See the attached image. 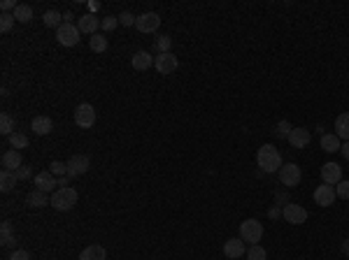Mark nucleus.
<instances>
[{
	"mask_svg": "<svg viewBox=\"0 0 349 260\" xmlns=\"http://www.w3.org/2000/svg\"><path fill=\"white\" fill-rule=\"evenodd\" d=\"M256 163H258V167H261L263 172H268V175L279 172V167L284 165V163H282V154H279L273 144H263L261 149H258Z\"/></svg>",
	"mask_w": 349,
	"mask_h": 260,
	"instance_id": "f257e3e1",
	"label": "nucleus"
},
{
	"mask_svg": "<svg viewBox=\"0 0 349 260\" xmlns=\"http://www.w3.org/2000/svg\"><path fill=\"white\" fill-rule=\"evenodd\" d=\"M77 200H79V193H77L75 188H56L54 193H51V202L49 205L54 207L56 211H70L72 207L77 205Z\"/></svg>",
	"mask_w": 349,
	"mask_h": 260,
	"instance_id": "f03ea898",
	"label": "nucleus"
},
{
	"mask_svg": "<svg viewBox=\"0 0 349 260\" xmlns=\"http://www.w3.org/2000/svg\"><path fill=\"white\" fill-rule=\"evenodd\" d=\"M263 237V223L256 219H247L240 223V240L242 242H249V244H256L261 242Z\"/></svg>",
	"mask_w": 349,
	"mask_h": 260,
	"instance_id": "7ed1b4c3",
	"label": "nucleus"
},
{
	"mask_svg": "<svg viewBox=\"0 0 349 260\" xmlns=\"http://www.w3.org/2000/svg\"><path fill=\"white\" fill-rule=\"evenodd\" d=\"M56 40H58V45H63V47L79 45L81 33H79V28H77V24H61L58 28H56Z\"/></svg>",
	"mask_w": 349,
	"mask_h": 260,
	"instance_id": "20e7f679",
	"label": "nucleus"
},
{
	"mask_svg": "<svg viewBox=\"0 0 349 260\" xmlns=\"http://www.w3.org/2000/svg\"><path fill=\"white\" fill-rule=\"evenodd\" d=\"M300 179H303V170H300V165H296V163H286V165L279 167V181H282L284 188H294V186H298Z\"/></svg>",
	"mask_w": 349,
	"mask_h": 260,
	"instance_id": "39448f33",
	"label": "nucleus"
},
{
	"mask_svg": "<svg viewBox=\"0 0 349 260\" xmlns=\"http://www.w3.org/2000/svg\"><path fill=\"white\" fill-rule=\"evenodd\" d=\"M154 68H156L158 75H172V72L179 68V60L172 51H168V54H158L156 58H154Z\"/></svg>",
	"mask_w": 349,
	"mask_h": 260,
	"instance_id": "423d86ee",
	"label": "nucleus"
},
{
	"mask_svg": "<svg viewBox=\"0 0 349 260\" xmlns=\"http://www.w3.org/2000/svg\"><path fill=\"white\" fill-rule=\"evenodd\" d=\"M282 216L286 223L291 225H300L307 221V209H305L303 205H296V202H289V205H284L282 209Z\"/></svg>",
	"mask_w": 349,
	"mask_h": 260,
	"instance_id": "0eeeda50",
	"label": "nucleus"
},
{
	"mask_svg": "<svg viewBox=\"0 0 349 260\" xmlns=\"http://www.w3.org/2000/svg\"><path fill=\"white\" fill-rule=\"evenodd\" d=\"M89 167H91L89 156H84V154L70 156V160H68V177H70V179L81 177V175H86V172H89Z\"/></svg>",
	"mask_w": 349,
	"mask_h": 260,
	"instance_id": "6e6552de",
	"label": "nucleus"
},
{
	"mask_svg": "<svg viewBox=\"0 0 349 260\" xmlns=\"http://www.w3.org/2000/svg\"><path fill=\"white\" fill-rule=\"evenodd\" d=\"M75 123L79 125V128H91L93 123H96V110H93V105H89V102H81L79 107L75 110Z\"/></svg>",
	"mask_w": 349,
	"mask_h": 260,
	"instance_id": "1a4fd4ad",
	"label": "nucleus"
},
{
	"mask_svg": "<svg viewBox=\"0 0 349 260\" xmlns=\"http://www.w3.org/2000/svg\"><path fill=\"white\" fill-rule=\"evenodd\" d=\"M158 26H161V16H158L156 12H145V14H140L135 21V28L140 30V33H156Z\"/></svg>",
	"mask_w": 349,
	"mask_h": 260,
	"instance_id": "9d476101",
	"label": "nucleus"
},
{
	"mask_svg": "<svg viewBox=\"0 0 349 260\" xmlns=\"http://www.w3.org/2000/svg\"><path fill=\"white\" fill-rule=\"evenodd\" d=\"M312 198H314V202H317L319 207H331L335 202V188L333 186H329V184H321V186H317L314 188V193H312Z\"/></svg>",
	"mask_w": 349,
	"mask_h": 260,
	"instance_id": "9b49d317",
	"label": "nucleus"
},
{
	"mask_svg": "<svg viewBox=\"0 0 349 260\" xmlns=\"http://www.w3.org/2000/svg\"><path fill=\"white\" fill-rule=\"evenodd\" d=\"M223 255L231 260H238V258H242V255H247V246H244L242 240L231 237V240L223 242Z\"/></svg>",
	"mask_w": 349,
	"mask_h": 260,
	"instance_id": "f8f14e48",
	"label": "nucleus"
},
{
	"mask_svg": "<svg viewBox=\"0 0 349 260\" xmlns=\"http://www.w3.org/2000/svg\"><path fill=\"white\" fill-rule=\"evenodd\" d=\"M102 19H98L96 14H91V12H86L84 16H79L77 19V28H79V33H89V35H96L98 28H100Z\"/></svg>",
	"mask_w": 349,
	"mask_h": 260,
	"instance_id": "ddd939ff",
	"label": "nucleus"
},
{
	"mask_svg": "<svg viewBox=\"0 0 349 260\" xmlns=\"http://www.w3.org/2000/svg\"><path fill=\"white\" fill-rule=\"evenodd\" d=\"M321 179L329 186L340 184V181H342V167H340L338 163H324V165H321Z\"/></svg>",
	"mask_w": 349,
	"mask_h": 260,
	"instance_id": "4468645a",
	"label": "nucleus"
},
{
	"mask_svg": "<svg viewBox=\"0 0 349 260\" xmlns=\"http://www.w3.org/2000/svg\"><path fill=\"white\" fill-rule=\"evenodd\" d=\"M56 186H58V177H54L49 170L35 175V188L42 190V193H54Z\"/></svg>",
	"mask_w": 349,
	"mask_h": 260,
	"instance_id": "2eb2a0df",
	"label": "nucleus"
},
{
	"mask_svg": "<svg viewBox=\"0 0 349 260\" xmlns=\"http://www.w3.org/2000/svg\"><path fill=\"white\" fill-rule=\"evenodd\" d=\"M289 144L294 146V149H305V146L312 142V135H310L307 128H294L291 133H289Z\"/></svg>",
	"mask_w": 349,
	"mask_h": 260,
	"instance_id": "dca6fc26",
	"label": "nucleus"
},
{
	"mask_svg": "<svg viewBox=\"0 0 349 260\" xmlns=\"http://www.w3.org/2000/svg\"><path fill=\"white\" fill-rule=\"evenodd\" d=\"M31 128H33L35 135H49L51 130H54V121H51L49 116L40 114V116H35V119L31 121Z\"/></svg>",
	"mask_w": 349,
	"mask_h": 260,
	"instance_id": "f3484780",
	"label": "nucleus"
},
{
	"mask_svg": "<svg viewBox=\"0 0 349 260\" xmlns=\"http://www.w3.org/2000/svg\"><path fill=\"white\" fill-rule=\"evenodd\" d=\"M3 170H10V172H16L21 167V151L16 149H10L3 154Z\"/></svg>",
	"mask_w": 349,
	"mask_h": 260,
	"instance_id": "a211bd4d",
	"label": "nucleus"
},
{
	"mask_svg": "<svg viewBox=\"0 0 349 260\" xmlns=\"http://www.w3.org/2000/svg\"><path fill=\"white\" fill-rule=\"evenodd\" d=\"M79 260H107V251L102 244H89L79 253Z\"/></svg>",
	"mask_w": 349,
	"mask_h": 260,
	"instance_id": "6ab92c4d",
	"label": "nucleus"
},
{
	"mask_svg": "<svg viewBox=\"0 0 349 260\" xmlns=\"http://www.w3.org/2000/svg\"><path fill=\"white\" fill-rule=\"evenodd\" d=\"M131 63H133V68H135L137 72H145L154 65V58L149 56V51H135L133 58H131Z\"/></svg>",
	"mask_w": 349,
	"mask_h": 260,
	"instance_id": "aec40b11",
	"label": "nucleus"
},
{
	"mask_svg": "<svg viewBox=\"0 0 349 260\" xmlns=\"http://www.w3.org/2000/svg\"><path fill=\"white\" fill-rule=\"evenodd\" d=\"M51 202V198H49V193H42V190H31L28 193V198H26V205L28 207H35V209H40V207H47Z\"/></svg>",
	"mask_w": 349,
	"mask_h": 260,
	"instance_id": "412c9836",
	"label": "nucleus"
},
{
	"mask_svg": "<svg viewBox=\"0 0 349 260\" xmlns=\"http://www.w3.org/2000/svg\"><path fill=\"white\" fill-rule=\"evenodd\" d=\"M335 135L340 140L349 142V112H342V114L335 119Z\"/></svg>",
	"mask_w": 349,
	"mask_h": 260,
	"instance_id": "4be33fe9",
	"label": "nucleus"
},
{
	"mask_svg": "<svg viewBox=\"0 0 349 260\" xmlns=\"http://www.w3.org/2000/svg\"><path fill=\"white\" fill-rule=\"evenodd\" d=\"M16 181H19V179H16L14 172H10V170L0 172V190H3V193H10V190L16 186Z\"/></svg>",
	"mask_w": 349,
	"mask_h": 260,
	"instance_id": "5701e85b",
	"label": "nucleus"
},
{
	"mask_svg": "<svg viewBox=\"0 0 349 260\" xmlns=\"http://www.w3.org/2000/svg\"><path fill=\"white\" fill-rule=\"evenodd\" d=\"M340 146H342V142H340V137L335 135V133L321 137V149H324L326 154H335V151H340Z\"/></svg>",
	"mask_w": 349,
	"mask_h": 260,
	"instance_id": "b1692460",
	"label": "nucleus"
},
{
	"mask_svg": "<svg viewBox=\"0 0 349 260\" xmlns=\"http://www.w3.org/2000/svg\"><path fill=\"white\" fill-rule=\"evenodd\" d=\"M12 14H14V19L19 21V24H28V21L33 19V7L26 5V3H19V5H16V10L12 12Z\"/></svg>",
	"mask_w": 349,
	"mask_h": 260,
	"instance_id": "393cba45",
	"label": "nucleus"
},
{
	"mask_svg": "<svg viewBox=\"0 0 349 260\" xmlns=\"http://www.w3.org/2000/svg\"><path fill=\"white\" fill-rule=\"evenodd\" d=\"M89 47H91L93 54H102V51H107V35H102V33L91 35L89 37Z\"/></svg>",
	"mask_w": 349,
	"mask_h": 260,
	"instance_id": "a878e982",
	"label": "nucleus"
},
{
	"mask_svg": "<svg viewBox=\"0 0 349 260\" xmlns=\"http://www.w3.org/2000/svg\"><path fill=\"white\" fill-rule=\"evenodd\" d=\"M0 133H3L5 137H10L12 133H16V130H14V116L7 114V112H3V114H0Z\"/></svg>",
	"mask_w": 349,
	"mask_h": 260,
	"instance_id": "bb28decb",
	"label": "nucleus"
},
{
	"mask_svg": "<svg viewBox=\"0 0 349 260\" xmlns=\"http://www.w3.org/2000/svg\"><path fill=\"white\" fill-rule=\"evenodd\" d=\"M42 21H45L47 28H58V26L63 24V14L61 12H56V10H49V12H45Z\"/></svg>",
	"mask_w": 349,
	"mask_h": 260,
	"instance_id": "cd10ccee",
	"label": "nucleus"
},
{
	"mask_svg": "<svg viewBox=\"0 0 349 260\" xmlns=\"http://www.w3.org/2000/svg\"><path fill=\"white\" fill-rule=\"evenodd\" d=\"M7 140H10V146L12 149H26V146H28V137L24 135V133H12L10 137H7Z\"/></svg>",
	"mask_w": 349,
	"mask_h": 260,
	"instance_id": "c85d7f7f",
	"label": "nucleus"
},
{
	"mask_svg": "<svg viewBox=\"0 0 349 260\" xmlns=\"http://www.w3.org/2000/svg\"><path fill=\"white\" fill-rule=\"evenodd\" d=\"M291 130H294V125L289 123L286 119H282L277 125H275V135H277L279 140H289V133H291Z\"/></svg>",
	"mask_w": 349,
	"mask_h": 260,
	"instance_id": "c756f323",
	"label": "nucleus"
},
{
	"mask_svg": "<svg viewBox=\"0 0 349 260\" xmlns=\"http://www.w3.org/2000/svg\"><path fill=\"white\" fill-rule=\"evenodd\" d=\"M247 258H249V260H265V258H268V253H265L263 246L252 244V246L247 249Z\"/></svg>",
	"mask_w": 349,
	"mask_h": 260,
	"instance_id": "7c9ffc66",
	"label": "nucleus"
},
{
	"mask_svg": "<svg viewBox=\"0 0 349 260\" xmlns=\"http://www.w3.org/2000/svg\"><path fill=\"white\" fill-rule=\"evenodd\" d=\"M14 14H10V12H3L0 14V33H10L12 26H14Z\"/></svg>",
	"mask_w": 349,
	"mask_h": 260,
	"instance_id": "2f4dec72",
	"label": "nucleus"
},
{
	"mask_svg": "<svg viewBox=\"0 0 349 260\" xmlns=\"http://www.w3.org/2000/svg\"><path fill=\"white\" fill-rule=\"evenodd\" d=\"M154 47H156L158 54H168V51H170V47H172V40L168 35H158L156 37V45H154Z\"/></svg>",
	"mask_w": 349,
	"mask_h": 260,
	"instance_id": "473e14b6",
	"label": "nucleus"
},
{
	"mask_svg": "<svg viewBox=\"0 0 349 260\" xmlns=\"http://www.w3.org/2000/svg\"><path fill=\"white\" fill-rule=\"evenodd\" d=\"M51 175L54 177H68V163H61V160H54V163H51Z\"/></svg>",
	"mask_w": 349,
	"mask_h": 260,
	"instance_id": "72a5a7b5",
	"label": "nucleus"
},
{
	"mask_svg": "<svg viewBox=\"0 0 349 260\" xmlns=\"http://www.w3.org/2000/svg\"><path fill=\"white\" fill-rule=\"evenodd\" d=\"M116 26H119V16H112V14H107L105 19H102L100 28H102V30H107V33H110V30H114Z\"/></svg>",
	"mask_w": 349,
	"mask_h": 260,
	"instance_id": "f704fd0d",
	"label": "nucleus"
},
{
	"mask_svg": "<svg viewBox=\"0 0 349 260\" xmlns=\"http://www.w3.org/2000/svg\"><path fill=\"white\" fill-rule=\"evenodd\" d=\"M335 195L342 198V200H349V181H340V184L335 186Z\"/></svg>",
	"mask_w": 349,
	"mask_h": 260,
	"instance_id": "c9c22d12",
	"label": "nucleus"
},
{
	"mask_svg": "<svg viewBox=\"0 0 349 260\" xmlns=\"http://www.w3.org/2000/svg\"><path fill=\"white\" fill-rule=\"evenodd\" d=\"M135 21H137V16L131 14V12H124V14H119V24H121V26H135Z\"/></svg>",
	"mask_w": 349,
	"mask_h": 260,
	"instance_id": "e433bc0d",
	"label": "nucleus"
},
{
	"mask_svg": "<svg viewBox=\"0 0 349 260\" xmlns=\"http://www.w3.org/2000/svg\"><path fill=\"white\" fill-rule=\"evenodd\" d=\"M14 175H16V179H19V181H26V179H31L33 170H31V167H24V165H21L19 170L14 172Z\"/></svg>",
	"mask_w": 349,
	"mask_h": 260,
	"instance_id": "4c0bfd02",
	"label": "nucleus"
},
{
	"mask_svg": "<svg viewBox=\"0 0 349 260\" xmlns=\"http://www.w3.org/2000/svg\"><path fill=\"white\" fill-rule=\"evenodd\" d=\"M10 260H31V253L24 251V249H19V251H14V253L10 255Z\"/></svg>",
	"mask_w": 349,
	"mask_h": 260,
	"instance_id": "58836bf2",
	"label": "nucleus"
},
{
	"mask_svg": "<svg viewBox=\"0 0 349 260\" xmlns=\"http://www.w3.org/2000/svg\"><path fill=\"white\" fill-rule=\"evenodd\" d=\"M0 235H3V237L12 235V223H10V221H3V225H0Z\"/></svg>",
	"mask_w": 349,
	"mask_h": 260,
	"instance_id": "ea45409f",
	"label": "nucleus"
},
{
	"mask_svg": "<svg viewBox=\"0 0 349 260\" xmlns=\"http://www.w3.org/2000/svg\"><path fill=\"white\" fill-rule=\"evenodd\" d=\"M0 10H3V12H10V10H16V5H14V0H3V3H0Z\"/></svg>",
	"mask_w": 349,
	"mask_h": 260,
	"instance_id": "a19ab883",
	"label": "nucleus"
},
{
	"mask_svg": "<svg viewBox=\"0 0 349 260\" xmlns=\"http://www.w3.org/2000/svg\"><path fill=\"white\" fill-rule=\"evenodd\" d=\"M0 244H3V246H14V244H16V237H14V235L0 237Z\"/></svg>",
	"mask_w": 349,
	"mask_h": 260,
	"instance_id": "79ce46f5",
	"label": "nucleus"
},
{
	"mask_svg": "<svg viewBox=\"0 0 349 260\" xmlns=\"http://www.w3.org/2000/svg\"><path fill=\"white\" fill-rule=\"evenodd\" d=\"M275 200H277V202H286V205H289V195H286V190H277V193H275Z\"/></svg>",
	"mask_w": 349,
	"mask_h": 260,
	"instance_id": "37998d69",
	"label": "nucleus"
},
{
	"mask_svg": "<svg viewBox=\"0 0 349 260\" xmlns=\"http://www.w3.org/2000/svg\"><path fill=\"white\" fill-rule=\"evenodd\" d=\"M268 216H270V219H275V221H277L279 216H282V209H279V207H273V209L268 211Z\"/></svg>",
	"mask_w": 349,
	"mask_h": 260,
	"instance_id": "c03bdc74",
	"label": "nucleus"
},
{
	"mask_svg": "<svg viewBox=\"0 0 349 260\" xmlns=\"http://www.w3.org/2000/svg\"><path fill=\"white\" fill-rule=\"evenodd\" d=\"M70 184V177H58V188H68Z\"/></svg>",
	"mask_w": 349,
	"mask_h": 260,
	"instance_id": "a18cd8bd",
	"label": "nucleus"
},
{
	"mask_svg": "<svg viewBox=\"0 0 349 260\" xmlns=\"http://www.w3.org/2000/svg\"><path fill=\"white\" fill-rule=\"evenodd\" d=\"M340 151H342V156H344V158L349 160V142H344V144L340 146Z\"/></svg>",
	"mask_w": 349,
	"mask_h": 260,
	"instance_id": "49530a36",
	"label": "nucleus"
},
{
	"mask_svg": "<svg viewBox=\"0 0 349 260\" xmlns=\"http://www.w3.org/2000/svg\"><path fill=\"white\" fill-rule=\"evenodd\" d=\"M72 19H75L72 12H66V14H63V24H72Z\"/></svg>",
	"mask_w": 349,
	"mask_h": 260,
	"instance_id": "de8ad7c7",
	"label": "nucleus"
},
{
	"mask_svg": "<svg viewBox=\"0 0 349 260\" xmlns=\"http://www.w3.org/2000/svg\"><path fill=\"white\" fill-rule=\"evenodd\" d=\"M89 10H91V14H93V12L100 10V5H98V3H91V5H89Z\"/></svg>",
	"mask_w": 349,
	"mask_h": 260,
	"instance_id": "09e8293b",
	"label": "nucleus"
}]
</instances>
